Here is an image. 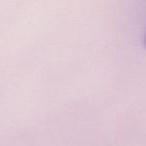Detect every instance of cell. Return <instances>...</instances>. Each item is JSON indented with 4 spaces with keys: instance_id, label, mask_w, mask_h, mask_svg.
Wrapping results in <instances>:
<instances>
[{
    "instance_id": "1",
    "label": "cell",
    "mask_w": 146,
    "mask_h": 146,
    "mask_svg": "<svg viewBox=\"0 0 146 146\" xmlns=\"http://www.w3.org/2000/svg\"><path fill=\"white\" fill-rule=\"evenodd\" d=\"M143 46L145 47V49H146V28H145V30H144V34H143Z\"/></svg>"
}]
</instances>
